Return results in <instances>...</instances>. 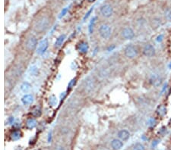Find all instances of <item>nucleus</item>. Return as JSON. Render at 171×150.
<instances>
[{
    "mask_svg": "<svg viewBox=\"0 0 171 150\" xmlns=\"http://www.w3.org/2000/svg\"><path fill=\"white\" fill-rule=\"evenodd\" d=\"M22 71H23V69L21 67H20V66H18V67H16V68L14 69V71H13V72L15 73V74L16 75V76H21V74H22Z\"/></svg>",
    "mask_w": 171,
    "mask_h": 150,
    "instance_id": "obj_22",
    "label": "nucleus"
},
{
    "mask_svg": "<svg viewBox=\"0 0 171 150\" xmlns=\"http://www.w3.org/2000/svg\"><path fill=\"white\" fill-rule=\"evenodd\" d=\"M21 102L24 105H28L33 103V96L31 94H25L21 98Z\"/></svg>",
    "mask_w": 171,
    "mask_h": 150,
    "instance_id": "obj_12",
    "label": "nucleus"
},
{
    "mask_svg": "<svg viewBox=\"0 0 171 150\" xmlns=\"http://www.w3.org/2000/svg\"><path fill=\"white\" fill-rule=\"evenodd\" d=\"M117 136L118 138L121 139L122 141H126L127 139H129V137H130V134H129V132L128 130H121L118 132Z\"/></svg>",
    "mask_w": 171,
    "mask_h": 150,
    "instance_id": "obj_11",
    "label": "nucleus"
},
{
    "mask_svg": "<svg viewBox=\"0 0 171 150\" xmlns=\"http://www.w3.org/2000/svg\"><path fill=\"white\" fill-rule=\"evenodd\" d=\"M99 33L102 38L107 40L111 35V28L108 24H102L99 28Z\"/></svg>",
    "mask_w": 171,
    "mask_h": 150,
    "instance_id": "obj_3",
    "label": "nucleus"
},
{
    "mask_svg": "<svg viewBox=\"0 0 171 150\" xmlns=\"http://www.w3.org/2000/svg\"><path fill=\"white\" fill-rule=\"evenodd\" d=\"M50 24V19L49 17L43 15V16L40 17L36 22L34 23V30L37 33H41L43 32L46 31V30L49 28Z\"/></svg>",
    "mask_w": 171,
    "mask_h": 150,
    "instance_id": "obj_1",
    "label": "nucleus"
},
{
    "mask_svg": "<svg viewBox=\"0 0 171 150\" xmlns=\"http://www.w3.org/2000/svg\"><path fill=\"white\" fill-rule=\"evenodd\" d=\"M63 1H64V2H68L70 0H63Z\"/></svg>",
    "mask_w": 171,
    "mask_h": 150,
    "instance_id": "obj_28",
    "label": "nucleus"
},
{
    "mask_svg": "<svg viewBox=\"0 0 171 150\" xmlns=\"http://www.w3.org/2000/svg\"><path fill=\"white\" fill-rule=\"evenodd\" d=\"M37 122L36 121V119L34 118H30L28 119L27 122H26V127H27V128L30 129V130H32L35 127L37 126Z\"/></svg>",
    "mask_w": 171,
    "mask_h": 150,
    "instance_id": "obj_14",
    "label": "nucleus"
},
{
    "mask_svg": "<svg viewBox=\"0 0 171 150\" xmlns=\"http://www.w3.org/2000/svg\"><path fill=\"white\" fill-rule=\"evenodd\" d=\"M32 114H33V115L35 116V117H39L41 115V110L38 108H36L32 112Z\"/></svg>",
    "mask_w": 171,
    "mask_h": 150,
    "instance_id": "obj_24",
    "label": "nucleus"
},
{
    "mask_svg": "<svg viewBox=\"0 0 171 150\" xmlns=\"http://www.w3.org/2000/svg\"><path fill=\"white\" fill-rule=\"evenodd\" d=\"M21 132L19 130H15V131H13L11 134H10V138H11V140L13 141H17L20 139L21 138Z\"/></svg>",
    "mask_w": 171,
    "mask_h": 150,
    "instance_id": "obj_17",
    "label": "nucleus"
},
{
    "mask_svg": "<svg viewBox=\"0 0 171 150\" xmlns=\"http://www.w3.org/2000/svg\"><path fill=\"white\" fill-rule=\"evenodd\" d=\"M88 1L89 2H94L95 0H88Z\"/></svg>",
    "mask_w": 171,
    "mask_h": 150,
    "instance_id": "obj_27",
    "label": "nucleus"
},
{
    "mask_svg": "<svg viewBox=\"0 0 171 150\" xmlns=\"http://www.w3.org/2000/svg\"><path fill=\"white\" fill-rule=\"evenodd\" d=\"M143 54L144 55H145L146 57H152L155 55V47L151 45V44H147L144 47L143 50Z\"/></svg>",
    "mask_w": 171,
    "mask_h": 150,
    "instance_id": "obj_9",
    "label": "nucleus"
},
{
    "mask_svg": "<svg viewBox=\"0 0 171 150\" xmlns=\"http://www.w3.org/2000/svg\"><path fill=\"white\" fill-rule=\"evenodd\" d=\"M76 78L72 79V81H70V82H69V83H68V87H69V88H72V86H74V85L76 84Z\"/></svg>",
    "mask_w": 171,
    "mask_h": 150,
    "instance_id": "obj_26",
    "label": "nucleus"
},
{
    "mask_svg": "<svg viewBox=\"0 0 171 150\" xmlns=\"http://www.w3.org/2000/svg\"><path fill=\"white\" fill-rule=\"evenodd\" d=\"M125 55L128 58V59H133L137 56L138 55V50L133 45H129L126 46L125 49Z\"/></svg>",
    "mask_w": 171,
    "mask_h": 150,
    "instance_id": "obj_4",
    "label": "nucleus"
},
{
    "mask_svg": "<svg viewBox=\"0 0 171 150\" xmlns=\"http://www.w3.org/2000/svg\"><path fill=\"white\" fill-rule=\"evenodd\" d=\"M110 145L113 150H120L123 146V143L120 139H113L111 141Z\"/></svg>",
    "mask_w": 171,
    "mask_h": 150,
    "instance_id": "obj_10",
    "label": "nucleus"
},
{
    "mask_svg": "<svg viewBox=\"0 0 171 150\" xmlns=\"http://www.w3.org/2000/svg\"><path fill=\"white\" fill-rule=\"evenodd\" d=\"M100 14L105 18H110L111 15H113V9L112 6L109 4H103V6L100 7Z\"/></svg>",
    "mask_w": 171,
    "mask_h": 150,
    "instance_id": "obj_5",
    "label": "nucleus"
},
{
    "mask_svg": "<svg viewBox=\"0 0 171 150\" xmlns=\"http://www.w3.org/2000/svg\"><path fill=\"white\" fill-rule=\"evenodd\" d=\"M29 73L31 74V76H37L39 74V68H37V66H31L29 69Z\"/></svg>",
    "mask_w": 171,
    "mask_h": 150,
    "instance_id": "obj_18",
    "label": "nucleus"
},
{
    "mask_svg": "<svg viewBox=\"0 0 171 150\" xmlns=\"http://www.w3.org/2000/svg\"><path fill=\"white\" fill-rule=\"evenodd\" d=\"M48 47H49V41L47 39H44L39 43L36 52L37 55H43L46 51Z\"/></svg>",
    "mask_w": 171,
    "mask_h": 150,
    "instance_id": "obj_6",
    "label": "nucleus"
},
{
    "mask_svg": "<svg viewBox=\"0 0 171 150\" xmlns=\"http://www.w3.org/2000/svg\"><path fill=\"white\" fill-rule=\"evenodd\" d=\"M151 81H152L153 85H154V86H160V85L161 84V83H162V80L159 77H153V79L151 80Z\"/></svg>",
    "mask_w": 171,
    "mask_h": 150,
    "instance_id": "obj_20",
    "label": "nucleus"
},
{
    "mask_svg": "<svg viewBox=\"0 0 171 150\" xmlns=\"http://www.w3.org/2000/svg\"><path fill=\"white\" fill-rule=\"evenodd\" d=\"M37 46V40L36 37H31L27 39V40L24 42V48L28 51H33Z\"/></svg>",
    "mask_w": 171,
    "mask_h": 150,
    "instance_id": "obj_2",
    "label": "nucleus"
},
{
    "mask_svg": "<svg viewBox=\"0 0 171 150\" xmlns=\"http://www.w3.org/2000/svg\"><path fill=\"white\" fill-rule=\"evenodd\" d=\"M66 34L60 35V36H59V37L56 39V40L55 47H56V48L60 47V46L63 45V42L65 41V40H66Z\"/></svg>",
    "mask_w": 171,
    "mask_h": 150,
    "instance_id": "obj_15",
    "label": "nucleus"
},
{
    "mask_svg": "<svg viewBox=\"0 0 171 150\" xmlns=\"http://www.w3.org/2000/svg\"><path fill=\"white\" fill-rule=\"evenodd\" d=\"M50 104L53 105V106H54V105L57 104V99L54 95H52L50 97Z\"/></svg>",
    "mask_w": 171,
    "mask_h": 150,
    "instance_id": "obj_23",
    "label": "nucleus"
},
{
    "mask_svg": "<svg viewBox=\"0 0 171 150\" xmlns=\"http://www.w3.org/2000/svg\"><path fill=\"white\" fill-rule=\"evenodd\" d=\"M133 150H145V146H144L142 143H138L134 145Z\"/></svg>",
    "mask_w": 171,
    "mask_h": 150,
    "instance_id": "obj_21",
    "label": "nucleus"
},
{
    "mask_svg": "<svg viewBox=\"0 0 171 150\" xmlns=\"http://www.w3.org/2000/svg\"><path fill=\"white\" fill-rule=\"evenodd\" d=\"M78 50L81 53H86L88 50V44L85 42H82L78 45Z\"/></svg>",
    "mask_w": 171,
    "mask_h": 150,
    "instance_id": "obj_16",
    "label": "nucleus"
},
{
    "mask_svg": "<svg viewBox=\"0 0 171 150\" xmlns=\"http://www.w3.org/2000/svg\"><path fill=\"white\" fill-rule=\"evenodd\" d=\"M122 36L126 40H132L134 38L135 33L131 28H125L122 30Z\"/></svg>",
    "mask_w": 171,
    "mask_h": 150,
    "instance_id": "obj_8",
    "label": "nucleus"
},
{
    "mask_svg": "<svg viewBox=\"0 0 171 150\" xmlns=\"http://www.w3.org/2000/svg\"><path fill=\"white\" fill-rule=\"evenodd\" d=\"M95 88V81L94 78L91 77H88L85 80V89L87 93H91Z\"/></svg>",
    "mask_w": 171,
    "mask_h": 150,
    "instance_id": "obj_7",
    "label": "nucleus"
},
{
    "mask_svg": "<svg viewBox=\"0 0 171 150\" xmlns=\"http://www.w3.org/2000/svg\"><path fill=\"white\" fill-rule=\"evenodd\" d=\"M165 17L167 20H171V10H167L166 11Z\"/></svg>",
    "mask_w": 171,
    "mask_h": 150,
    "instance_id": "obj_25",
    "label": "nucleus"
},
{
    "mask_svg": "<svg viewBox=\"0 0 171 150\" xmlns=\"http://www.w3.org/2000/svg\"><path fill=\"white\" fill-rule=\"evenodd\" d=\"M157 112L158 114V115L164 116L166 114V112H167V108H166V107L164 106V105H160V106L158 107Z\"/></svg>",
    "mask_w": 171,
    "mask_h": 150,
    "instance_id": "obj_19",
    "label": "nucleus"
},
{
    "mask_svg": "<svg viewBox=\"0 0 171 150\" xmlns=\"http://www.w3.org/2000/svg\"><path fill=\"white\" fill-rule=\"evenodd\" d=\"M20 89L21 92H23L24 93H28V92L31 90V85L28 82H24L21 85Z\"/></svg>",
    "mask_w": 171,
    "mask_h": 150,
    "instance_id": "obj_13",
    "label": "nucleus"
}]
</instances>
